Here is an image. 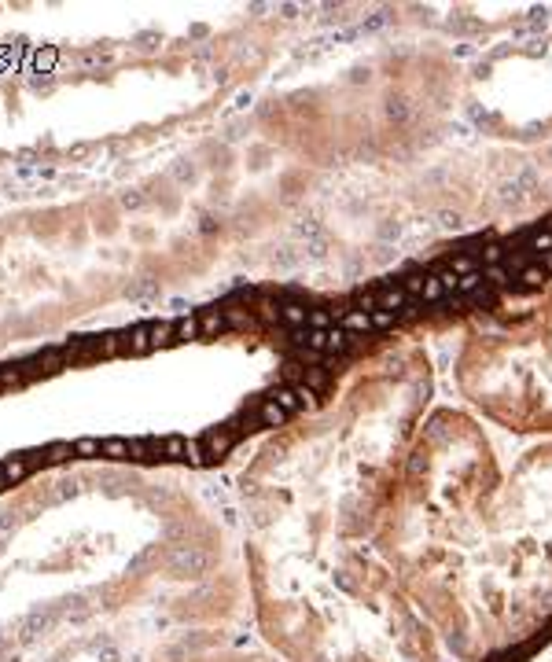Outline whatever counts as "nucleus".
<instances>
[{
	"label": "nucleus",
	"mask_w": 552,
	"mask_h": 662,
	"mask_svg": "<svg viewBox=\"0 0 552 662\" xmlns=\"http://www.w3.org/2000/svg\"><path fill=\"white\" fill-rule=\"evenodd\" d=\"M147 335H151V350L173 346V324H166V320H158V324H147Z\"/></svg>",
	"instance_id": "nucleus-7"
},
{
	"label": "nucleus",
	"mask_w": 552,
	"mask_h": 662,
	"mask_svg": "<svg viewBox=\"0 0 552 662\" xmlns=\"http://www.w3.org/2000/svg\"><path fill=\"white\" fill-rule=\"evenodd\" d=\"M306 317H310V306L299 302V298H288V302H280V320L288 328H306Z\"/></svg>",
	"instance_id": "nucleus-5"
},
{
	"label": "nucleus",
	"mask_w": 552,
	"mask_h": 662,
	"mask_svg": "<svg viewBox=\"0 0 552 662\" xmlns=\"http://www.w3.org/2000/svg\"><path fill=\"white\" fill-rule=\"evenodd\" d=\"M147 350H151V335H147V324L133 328L122 335V354H133V357H144Z\"/></svg>",
	"instance_id": "nucleus-3"
},
{
	"label": "nucleus",
	"mask_w": 552,
	"mask_h": 662,
	"mask_svg": "<svg viewBox=\"0 0 552 662\" xmlns=\"http://www.w3.org/2000/svg\"><path fill=\"white\" fill-rule=\"evenodd\" d=\"M19 383H26L23 368L12 365V368H0V387H19Z\"/></svg>",
	"instance_id": "nucleus-12"
},
{
	"label": "nucleus",
	"mask_w": 552,
	"mask_h": 662,
	"mask_svg": "<svg viewBox=\"0 0 552 662\" xmlns=\"http://www.w3.org/2000/svg\"><path fill=\"white\" fill-rule=\"evenodd\" d=\"M0 467H4L8 486H12V482H23V478L34 471V464H30V460H8V464H0Z\"/></svg>",
	"instance_id": "nucleus-9"
},
{
	"label": "nucleus",
	"mask_w": 552,
	"mask_h": 662,
	"mask_svg": "<svg viewBox=\"0 0 552 662\" xmlns=\"http://www.w3.org/2000/svg\"><path fill=\"white\" fill-rule=\"evenodd\" d=\"M254 423H258V427H280V423H288V412H284L276 401H269V398H258V409H254Z\"/></svg>",
	"instance_id": "nucleus-2"
},
{
	"label": "nucleus",
	"mask_w": 552,
	"mask_h": 662,
	"mask_svg": "<svg viewBox=\"0 0 552 662\" xmlns=\"http://www.w3.org/2000/svg\"><path fill=\"white\" fill-rule=\"evenodd\" d=\"M100 354H103V357L122 354V335H103V339H100Z\"/></svg>",
	"instance_id": "nucleus-14"
},
{
	"label": "nucleus",
	"mask_w": 552,
	"mask_h": 662,
	"mask_svg": "<svg viewBox=\"0 0 552 662\" xmlns=\"http://www.w3.org/2000/svg\"><path fill=\"white\" fill-rule=\"evenodd\" d=\"M221 331H229V324H225V313L214 306V309H203L199 313V335L203 339H214V335H221Z\"/></svg>",
	"instance_id": "nucleus-4"
},
{
	"label": "nucleus",
	"mask_w": 552,
	"mask_h": 662,
	"mask_svg": "<svg viewBox=\"0 0 552 662\" xmlns=\"http://www.w3.org/2000/svg\"><path fill=\"white\" fill-rule=\"evenodd\" d=\"M74 456V445L70 442H56V445H48L45 449V464H63V460H70Z\"/></svg>",
	"instance_id": "nucleus-11"
},
{
	"label": "nucleus",
	"mask_w": 552,
	"mask_h": 662,
	"mask_svg": "<svg viewBox=\"0 0 552 662\" xmlns=\"http://www.w3.org/2000/svg\"><path fill=\"white\" fill-rule=\"evenodd\" d=\"M96 453H100L96 438H78V442H74V456H96Z\"/></svg>",
	"instance_id": "nucleus-13"
},
{
	"label": "nucleus",
	"mask_w": 552,
	"mask_h": 662,
	"mask_svg": "<svg viewBox=\"0 0 552 662\" xmlns=\"http://www.w3.org/2000/svg\"><path fill=\"white\" fill-rule=\"evenodd\" d=\"M236 431H225V427H217V431H206L199 438V464H217L221 456H229V449L236 445Z\"/></svg>",
	"instance_id": "nucleus-1"
},
{
	"label": "nucleus",
	"mask_w": 552,
	"mask_h": 662,
	"mask_svg": "<svg viewBox=\"0 0 552 662\" xmlns=\"http://www.w3.org/2000/svg\"><path fill=\"white\" fill-rule=\"evenodd\" d=\"M100 453L107 460H129V442L125 438H107V442H100Z\"/></svg>",
	"instance_id": "nucleus-8"
},
{
	"label": "nucleus",
	"mask_w": 552,
	"mask_h": 662,
	"mask_svg": "<svg viewBox=\"0 0 552 662\" xmlns=\"http://www.w3.org/2000/svg\"><path fill=\"white\" fill-rule=\"evenodd\" d=\"M225 313V324L229 328H240V331H251L254 328V317L247 313V309H221Z\"/></svg>",
	"instance_id": "nucleus-10"
},
{
	"label": "nucleus",
	"mask_w": 552,
	"mask_h": 662,
	"mask_svg": "<svg viewBox=\"0 0 552 662\" xmlns=\"http://www.w3.org/2000/svg\"><path fill=\"white\" fill-rule=\"evenodd\" d=\"M192 339H199V317H180V320H173V346H177V343H192Z\"/></svg>",
	"instance_id": "nucleus-6"
}]
</instances>
